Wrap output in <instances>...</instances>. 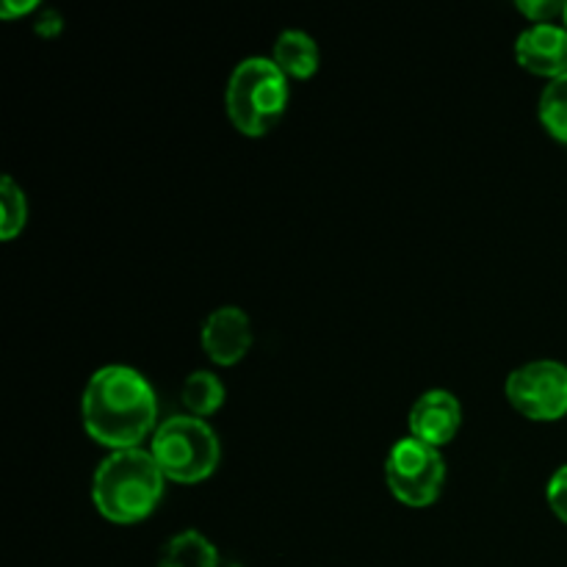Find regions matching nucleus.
<instances>
[{
  "label": "nucleus",
  "instance_id": "f257e3e1",
  "mask_svg": "<svg viewBox=\"0 0 567 567\" xmlns=\"http://www.w3.org/2000/svg\"><path fill=\"white\" fill-rule=\"evenodd\" d=\"M81 419L86 435L111 452L142 449L158 430V402L147 377L136 369L103 365L83 388Z\"/></svg>",
  "mask_w": 567,
  "mask_h": 567
},
{
  "label": "nucleus",
  "instance_id": "f03ea898",
  "mask_svg": "<svg viewBox=\"0 0 567 567\" xmlns=\"http://www.w3.org/2000/svg\"><path fill=\"white\" fill-rule=\"evenodd\" d=\"M166 476L150 449L111 452L92 480V502L105 520L120 526L150 518L164 498Z\"/></svg>",
  "mask_w": 567,
  "mask_h": 567
},
{
  "label": "nucleus",
  "instance_id": "7ed1b4c3",
  "mask_svg": "<svg viewBox=\"0 0 567 567\" xmlns=\"http://www.w3.org/2000/svg\"><path fill=\"white\" fill-rule=\"evenodd\" d=\"M225 103L238 133L249 138L266 136L288 109V78L264 55L244 59L227 81Z\"/></svg>",
  "mask_w": 567,
  "mask_h": 567
},
{
  "label": "nucleus",
  "instance_id": "20e7f679",
  "mask_svg": "<svg viewBox=\"0 0 567 567\" xmlns=\"http://www.w3.org/2000/svg\"><path fill=\"white\" fill-rule=\"evenodd\" d=\"M150 454L155 457L164 476L177 485H197L216 471L221 460V446L216 432L194 415H175L158 424Z\"/></svg>",
  "mask_w": 567,
  "mask_h": 567
},
{
  "label": "nucleus",
  "instance_id": "39448f33",
  "mask_svg": "<svg viewBox=\"0 0 567 567\" xmlns=\"http://www.w3.org/2000/svg\"><path fill=\"white\" fill-rule=\"evenodd\" d=\"M388 491L404 507H430L446 485V463L441 449L426 446L415 437H402L391 446L385 460Z\"/></svg>",
  "mask_w": 567,
  "mask_h": 567
},
{
  "label": "nucleus",
  "instance_id": "423d86ee",
  "mask_svg": "<svg viewBox=\"0 0 567 567\" xmlns=\"http://www.w3.org/2000/svg\"><path fill=\"white\" fill-rule=\"evenodd\" d=\"M507 402L529 421H559L567 415V365L532 360L504 382Z\"/></svg>",
  "mask_w": 567,
  "mask_h": 567
},
{
  "label": "nucleus",
  "instance_id": "0eeeda50",
  "mask_svg": "<svg viewBox=\"0 0 567 567\" xmlns=\"http://www.w3.org/2000/svg\"><path fill=\"white\" fill-rule=\"evenodd\" d=\"M255 341L252 321L236 305L210 310L199 330V343L216 365H236L249 354Z\"/></svg>",
  "mask_w": 567,
  "mask_h": 567
},
{
  "label": "nucleus",
  "instance_id": "6e6552de",
  "mask_svg": "<svg viewBox=\"0 0 567 567\" xmlns=\"http://www.w3.org/2000/svg\"><path fill=\"white\" fill-rule=\"evenodd\" d=\"M410 437L426 443V446H446L457 437L460 426H463V408L460 399L452 391H426L415 399L410 408Z\"/></svg>",
  "mask_w": 567,
  "mask_h": 567
},
{
  "label": "nucleus",
  "instance_id": "1a4fd4ad",
  "mask_svg": "<svg viewBox=\"0 0 567 567\" xmlns=\"http://www.w3.org/2000/svg\"><path fill=\"white\" fill-rule=\"evenodd\" d=\"M515 59L526 72L548 81L567 75V28L559 22L529 25L515 42Z\"/></svg>",
  "mask_w": 567,
  "mask_h": 567
},
{
  "label": "nucleus",
  "instance_id": "9d476101",
  "mask_svg": "<svg viewBox=\"0 0 567 567\" xmlns=\"http://www.w3.org/2000/svg\"><path fill=\"white\" fill-rule=\"evenodd\" d=\"M271 61L277 64V70L286 78L293 81H308L319 72L321 53L319 44L310 33L305 31H282L277 37L275 48H271Z\"/></svg>",
  "mask_w": 567,
  "mask_h": 567
},
{
  "label": "nucleus",
  "instance_id": "9b49d317",
  "mask_svg": "<svg viewBox=\"0 0 567 567\" xmlns=\"http://www.w3.org/2000/svg\"><path fill=\"white\" fill-rule=\"evenodd\" d=\"M155 567H219V551L197 529H186L164 543Z\"/></svg>",
  "mask_w": 567,
  "mask_h": 567
},
{
  "label": "nucleus",
  "instance_id": "f8f14e48",
  "mask_svg": "<svg viewBox=\"0 0 567 567\" xmlns=\"http://www.w3.org/2000/svg\"><path fill=\"white\" fill-rule=\"evenodd\" d=\"M225 382L214 374V371H192L181 388V402L194 419H208V415L219 413L225 404Z\"/></svg>",
  "mask_w": 567,
  "mask_h": 567
},
{
  "label": "nucleus",
  "instance_id": "ddd939ff",
  "mask_svg": "<svg viewBox=\"0 0 567 567\" xmlns=\"http://www.w3.org/2000/svg\"><path fill=\"white\" fill-rule=\"evenodd\" d=\"M537 116L548 136L567 144V75L548 81L540 94V103H537Z\"/></svg>",
  "mask_w": 567,
  "mask_h": 567
},
{
  "label": "nucleus",
  "instance_id": "4468645a",
  "mask_svg": "<svg viewBox=\"0 0 567 567\" xmlns=\"http://www.w3.org/2000/svg\"><path fill=\"white\" fill-rule=\"evenodd\" d=\"M28 221V199L25 192L14 183V177L6 175L0 181V238L11 241L20 236Z\"/></svg>",
  "mask_w": 567,
  "mask_h": 567
},
{
  "label": "nucleus",
  "instance_id": "2eb2a0df",
  "mask_svg": "<svg viewBox=\"0 0 567 567\" xmlns=\"http://www.w3.org/2000/svg\"><path fill=\"white\" fill-rule=\"evenodd\" d=\"M567 3L559 0H520L518 11L532 22V25H551V22L565 20Z\"/></svg>",
  "mask_w": 567,
  "mask_h": 567
},
{
  "label": "nucleus",
  "instance_id": "dca6fc26",
  "mask_svg": "<svg viewBox=\"0 0 567 567\" xmlns=\"http://www.w3.org/2000/svg\"><path fill=\"white\" fill-rule=\"evenodd\" d=\"M546 502L548 507H551V513L557 515L563 524H567V465H563V468L548 480Z\"/></svg>",
  "mask_w": 567,
  "mask_h": 567
},
{
  "label": "nucleus",
  "instance_id": "f3484780",
  "mask_svg": "<svg viewBox=\"0 0 567 567\" xmlns=\"http://www.w3.org/2000/svg\"><path fill=\"white\" fill-rule=\"evenodd\" d=\"M37 9L39 6L33 0H25V3H11V0H6V3H0V17L3 20H17V17H25Z\"/></svg>",
  "mask_w": 567,
  "mask_h": 567
},
{
  "label": "nucleus",
  "instance_id": "a211bd4d",
  "mask_svg": "<svg viewBox=\"0 0 567 567\" xmlns=\"http://www.w3.org/2000/svg\"><path fill=\"white\" fill-rule=\"evenodd\" d=\"M61 31V17L55 14L53 9H44V14L39 17L37 33H44V37H55Z\"/></svg>",
  "mask_w": 567,
  "mask_h": 567
},
{
  "label": "nucleus",
  "instance_id": "6ab92c4d",
  "mask_svg": "<svg viewBox=\"0 0 567 567\" xmlns=\"http://www.w3.org/2000/svg\"><path fill=\"white\" fill-rule=\"evenodd\" d=\"M563 25L567 28V9H565V20H563Z\"/></svg>",
  "mask_w": 567,
  "mask_h": 567
}]
</instances>
